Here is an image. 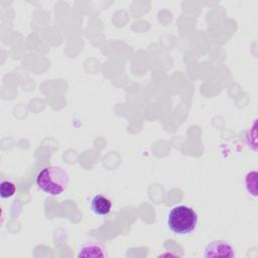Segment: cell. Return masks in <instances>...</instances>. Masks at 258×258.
<instances>
[{
    "label": "cell",
    "instance_id": "3",
    "mask_svg": "<svg viewBox=\"0 0 258 258\" xmlns=\"http://www.w3.org/2000/svg\"><path fill=\"white\" fill-rule=\"evenodd\" d=\"M203 256L208 257H235V252L233 247L226 241L218 240L213 241L208 244L205 249Z\"/></svg>",
    "mask_w": 258,
    "mask_h": 258
},
{
    "label": "cell",
    "instance_id": "6",
    "mask_svg": "<svg viewBox=\"0 0 258 258\" xmlns=\"http://www.w3.org/2000/svg\"><path fill=\"white\" fill-rule=\"evenodd\" d=\"M245 184L248 192L253 197L257 196V172L255 170L248 172L245 178Z\"/></svg>",
    "mask_w": 258,
    "mask_h": 258
},
{
    "label": "cell",
    "instance_id": "2",
    "mask_svg": "<svg viewBox=\"0 0 258 258\" xmlns=\"http://www.w3.org/2000/svg\"><path fill=\"white\" fill-rule=\"evenodd\" d=\"M166 224L172 233L185 235L197 228L198 214L191 207L184 205L175 206L168 212Z\"/></svg>",
    "mask_w": 258,
    "mask_h": 258
},
{
    "label": "cell",
    "instance_id": "4",
    "mask_svg": "<svg viewBox=\"0 0 258 258\" xmlns=\"http://www.w3.org/2000/svg\"><path fill=\"white\" fill-rule=\"evenodd\" d=\"M91 209L95 215L107 216L112 209L110 199L103 195H96L91 200Z\"/></svg>",
    "mask_w": 258,
    "mask_h": 258
},
{
    "label": "cell",
    "instance_id": "1",
    "mask_svg": "<svg viewBox=\"0 0 258 258\" xmlns=\"http://www.w3.org/2000/svg\"><path fill=\"white\" fill-rule=\"evenodd\" d=\"M70 176L66 169L55 165L41 168L35 176L36 186L49 196H59L69 186Z\"/></svg>",
    "mask_w": 258,
    "mask_h": 258
},
{
    "label": "cell",
    "instance_id": "5",
    "mask_svg": "<svg viewBox=\"0 0 258 258\" xmlns=\"http://www.w3.org/2000/svg\"><path fill=\"white\" fill-rule=\"evenodd\" d=\"M78 257H107V253L105 249L99 244H86L83 245L79 253Z\"/></svg>",
    "mask_w": 258,
    "mask_h": 258
},
{
    "label": "cell",
    "instance_id": "7",
    "mask_svg": "<svg viewBox=\"0 0 258 258\" xmlns=\"http://www.w3.org/2000/svg\"><path fill=\"white\" fill-rule=\"evenodd\" d=\"M16 192V186L9 180H4L0 185V196L2 199L12 198Z\"/></svg>",
    "mask_w": 258,
    "mask_h": 258
}]
</instances>
